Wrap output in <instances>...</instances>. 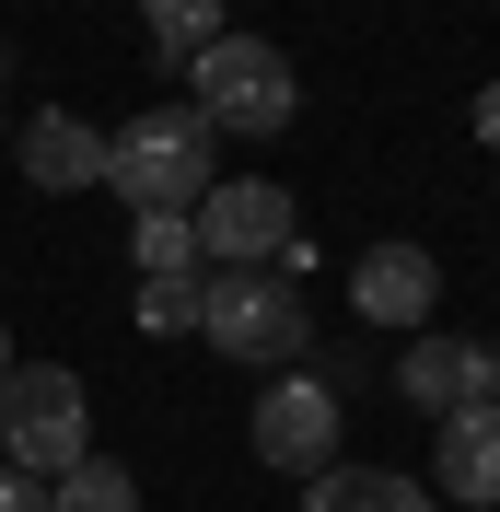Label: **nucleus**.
I'll list each match as a JSON object with an SVG mask.
<instances>
[{
    "label": "nucleus",
    "instance_id": "20e7f679",
    "mask_svg": "<svg viewBox=\"0 0 500 512\" xmlns=\"http://www.w3.org/2000/svg\"><path fill=\"white\" fill-rule=\"evenodd\" d=\"M82 454H94L82 373H59V361H12V373H0V466H24V478H70Z\"/></svg>",
    "mask_w": 500,
    "mask_h": 512
},
{
    "label": "nucleus",
    "instance_id": "4468645a",
    "mask_svg": "<svg viewBox=\"0 0 500 512\" xmlns=\"http://www.w3.org/2000/svg\"><path fill=\"white\" fill-rule=\"evenodd\" d=\"M128 256H140V280H187V268H198V222H187V210H163V222L128 233Z\"/></svg>",
    "mask_w": 500,
    "mask_h": 512
},
{
    "label": "nucleus",
    "instance_id": "f3484780",
    "mask_svg": "<svg viewBox=\"0 0 500 512\" xmlns=\"http://www.w3.org/2000/svg\"><path fill=\"white\" fill-rule=\"evenodd\" d=\"M466 140H477V152H500V82H489V94L466 105Z\"/></svg>",
    "mask_w": 500,
    "mask_h": 512
},
{
    "label": "nucleus",
    "instance_id": "2eb2a0df",
    "mask_svg": "<svg viewBox=\"0 0 500 512\" xmlns=\"http://www.w3.org/2000/svg\"><path fill=\"white\" fill-rule=\"evenodd\" d=\"M140 326H152V338H187L198 326V268L187 280H140Z\"/></svg>",
    "mask_w": 500,
    "mask_h": 512
},
{
    "label": "nucleus",
    "instance_id": "39448f33",
    "mask_svg": "<svg viewBox=\"0 0 500 512\" xmlns=\"http://www.w3.org/2000/svg\"><path fill=\"white\" fill-rule=\"evenodd\" d=\"M245 443L280 478H326L338 466V384L326 373H268V396L245 408Z\"/></svg>",
    "mask_w": 500,
    "mask_h": 512
},
{
    "label": "nucleus",
    "instance_id": "1a4fd4ad",
    "mask_svg": "<svg viewBox=\"0 0 500 512\" xmlns=\"http://www.w3.org/2000/svg\"><path fill=\"white\" fill-rule=\"evenodd\" d=\"M431 501H466V512L500 501V396L431 419Z\"/></svg>",
    "mask_w": 500,
    "mask_h": 512
},
{
    "label": "nucleus",
    "instance_id": "9b49d317",
    "mask_svg": "<svg viewBox=\"0 0 500 512\" xmlns=\"http://www.w3.org/2000/svg\"><path fill=\"white\" fill-rule=\"evenodd\" d=\"M303 512H442L431 478H407V466H326Z\"/></svg>",
    "mask_w": 500,
    "mask_h": 512
},
{
    "label": "nucleus",
    "instance_id": "f03ea898",
    "mask_svg": "<svg viewBox=\"0 0 500 512\" xmlns=\"http://www.w3.org/2000/svg\"><path fill=\"white\" fill-rule=\"evenodd\" d=\"M221 140L198 128V105H152V117H128L117 140H105V187L140 210V222H163V210H198V198L221 187Z\"/></svg>",
    "mask_w": 500,
    "mask_h": 512
},
{
    "label": "nucleus",
    "instance_id": "7ed1b4c3",
    "mask_svg": "<svg viewBox=\"0 0 500 512\" xmlns=\"http://www.w3.org/2000/svg\"><path fill=\"white\" fill-rule=\"evenodd\" d=\"M198 338L221 361H245V373H303V350H314L303 280H280V268H221V280H198Z\"/></svg>",
    "mask_w": 500,
    "mask_h": 512
},
{
    "label": "nucleus",
    "instance_id": "aec40b11",
    "mask_svg": "<svg viewBox=\"0 0 500 512\" xmlns=\"http://www.w3.org/2000/svg\"><path fill=\"white\" fill-rule=\"evenodd\" d=\"M0 140H12V128H0Z\"/></svg>",
    "mask_w": 500,
    "mask_h": 512
},
{
    "label": "nucleus",
    "instance_id": "6e6552de",
    "mask_svg": "<svg viewBox=\"0 0 500 512\" xmlns=\"http://www.w3.org/2000/svg\"><path fill=\"white\" fill-rule=\"evenodd\" d=\"M396 396L419 419H454V408H477V396H500L489 384V338H442V326H419L396 350Z\"/></svg>",
    "mask_w": 500,
    "mask_h": 512
},
{
    "label": "nucleus",
    "instance_id": "9d476101",
    "mask_svg": "<svg viewBox=\"0 0 500 512\" xmlns=\"http://www.w3.org/2000/svg\"><path fill=\"white\" fill-rule=\"evenodd\" d=\"M12 152H24V187L70 198V187H105V128H82L70 105H47V117L12 128Z\"/></svg>",
    "mask_w": 500,
    "mask_h": 512
},
{
    "label": "nucleus",
    "instance_id": "423d86ee",
    "mask_svg": "<svg viewBox=\"0 0 500 512\" xmlns=\"http://www.w3.org/2000/svg\"><path fill=\"white\" fill-rule=\"evenodd\" d=\"M187 222H198V256H221V268H280L303 210H291V187H268V175H221Z\"/></svg>",
    "mask_w": 500,
    "mask_h": 512
},
{
    "label": "nucleus",
    "instance_id": "6ab92c4d",
    "mask_svg": "<svg viewBox=\"0 0 500 512\" xmlns=\"http://www.w3.org/2000/svg\"><path fill=\"white\" fill-rule=\"evenodd\" d=\"M489 384H500V338H489Z\"/></svg>",
    "mask_w": 500,
    "mask_h": 512
},
{
    "label": "nucleus",
    "instance_id": "f257e3e1",
    "mask_svg": "<svg viewBox=\"0 0 500 512\" xmlns=\"http://www.w3.org/2000/svg\"><path fill=\"white\" fill-rule=\"evenodd\" d=\"M187 105L210 140H280L291 117H303V70L268 47V35H210L187 59Z\"/></svg>",
    "mask_w": 500,
    "mask_h": 512
},
{
    "label": "nucleus",
    "instance_id": "0eeeda50",
    "mask_svg": "<svg viewBox=\"0 0 500 512\" xmlns=\"http://www.w3.org/2000/svg\"><path fill=\"white\" fill-rule=\"evenodd\" d=\"M431 303H442V256L431 245H361V256H349V315H361V326L419 338Z\"/></svg>",
    "mask_w": 500,
    "mask_h": 512
},
{
    "label": "nucleus",
    "instance_id": "dca6fc26",
    "mask_svg": "<svg viewBox=\"0 0 500 512\" xmlns=\"http://www.w3.org/2000/svg\"><path fill=\"white\" fill-rule=\"evenodd\" d=\"M0 512H47V478H24V466H0Z\"/></svg>",
    "mask_w": 500,
    "mask_h": 512
},
{
    "label": "nucleus",
    "instance_id": "f8f14e48",
    "mask_svg": "<svg viewBox=\"0 0 500 512\" xmlns=\"http://www.w3.org/2000/svg\"><path fill=\"white\" fill-rule=\"evenodd\" d=\"M140 35H152L163 70H187L210 35H233V0H140Z\"/></svg>",
    "mask_w": 500,
    "mask_h": 512
},
{
    "label": "nucleus",
    "instance_id": "a211bd4d",
    "mask_svg": "<svg viewBox=\"0 0 500 512\" xmlns=\"http://www.w3.org/2000/svg\"><path fill=\"white\" fill-rule=\"evenodd\" d=\"M0 373H12V326H0Z\"/></svg>",
    "mask_w": 500,
    "mask_h": 512
},
{
    "label": "nucleus",
    "instance_id": "ddd939ff",
    "mask_svg": "<svg viewBox=\"0 0 500 512\" xmlns=\"http://www.w3.org/2000/svg\"><path fill=\"white\" fill-rule=\"evenodd\" d=\"M47 512H140V478L117 454H82L70 478H47Z\"/></svg>",
    "mask_w": 500,
    "mask_h": 512
}]
</instances>
